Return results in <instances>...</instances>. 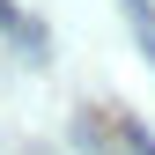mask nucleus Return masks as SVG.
Wrapping results in <instances>:
<instances>
[{
  "label": "nucleus",
  "mask_w": 155,
  "mask_h": 155,
  "mask_svg": "<svg viewBox=\"0 0 155 155\" xmlns=\"http://www.w3.org/2000/svg\"><path fill=\"white\" fill-rule=\"evenodd\" d=\"M118 8L133 15V37L148 45V59H155V15H148V0H118Z\"/></svg>",
  "instance_id": "1"
},
{
  "label": "nucleus",
  "mask_w": 155,
  "mask_h": 155,
  "mask_svg": "<svg viewBox=\"0 0 155 155\" xmlns=\"http://www.w3.org/2000/svg\"><path fill=\"white\" fill-rule=\"evenodd\" d=\"M148 155H155V148H148Z\"/></svg>",
  "instance_id": "2"
}]
</instances>
